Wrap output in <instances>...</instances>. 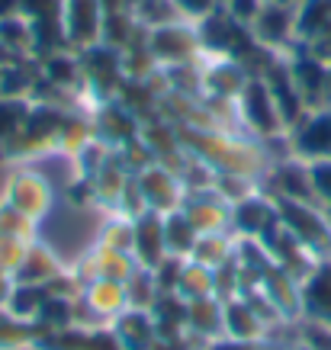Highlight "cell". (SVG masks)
Masks as SVG:
<instances>
[{
	"mask_svg": "<svg viewBox=\"0 0 331 350\" xmlns=\"http://www.w3.org/2000/svg\"><path fill=\"white\" fill-rule=\"evenodd\" d=\"M309 164V180L315 190V202L321 209H331V158H315Z\"/></svg>",
	"mask_w": 331,
	"mask_h": 350,
	"instance_id": "obj_43",
	"label": "cell"
},
{
	"mask_svg": "<svg viewBox=\"0 0 331 350\" xmlns=\"http://www.w3.org/2000/svg\"><path fill=\"white\" fill-rule=\"evenodd\" d=\"M331 26V0H300L296 3V39L309 42Z\"/></svg>",
	"mask_w": 331,
	"mask_h": 350,
	"instance_id": "obj_30",
	"label": "cell"
},
{
	"mask_svg": "<svg viewBox=\"0 0 331 350\" xmlns=\"http://www.w3.org/2000/svg\"><path fill=\"white\" fill-rule=\"evenodd\" d=\"M158 338H181L187 334V299H181L177 293H158L155 306L148 308Z\"/></svg>",
	"mask_w": 331,
	"mask_h": 350,
	"instance_id": "obj_27",
	"label": "cell"
},
{
	"mask_svg": "<svg viewBox=\"0 0 331 350\" xmlns=\"http://www.w3.org/2000/svg\"><path fill=\"white\" fill-rule=\"evenodd\" d=\"M96 138L94 132V119L87 116V113H75V109H68L64 113V122H62V132H58V151L64 154H71L75 158L77 151L90 145Z\"/></svg>",
	"mask_w": 331,
	"mask_h": 350,
	"instance_id": "obj_31",
	"label": "cell"
},
{
	"mask_svg": "<svg viewBox=\"0 0 331 350\" xmlns=\"http://www.w3.org/2000/svg\"><path fill=\"white\" fill-rule=\"evenodd\" d=\"M280 209V222L296 241L309 251L315 260H328L331 257V219L328 209H321L315 202L287 200V196H270Z\"/></svg>",
	"mask_w": 331,
	"mask_h": 350,
	"instance_id": "obj_3",
	"label": "cell"
},
{
	"mask_svg": "<svg viewBox=\"0 0 331 350\" xmlns=\"http://www.w3.org/2000/svg\"><path fill=\"white\" fill-rule=\"evenodd\" d=\"M135 257L126 254V251H116V247H107V244H94L81 260H77L71 270L81 276V283H90V280H116V283H126L129 276L135 273Z\"/></svg>",
	"mask_w": 331,
	"mask_h": 350,
	"instance_id": "obj_11",
	"label": "cell"
},
{
	"mask_svg": "<svg viewBox=\"0 0 331 350\" xmlns=\"http://www.w3.org/2000/svg\"><path fill=\"white\" fill-rule=\"evenodd\" d=\"M0 49L10 55L13 62H23V58H29L32 55V49H36L32 26L23 20L20 13H16V16H7V20H0Z\"/></svg>",
	"mask_w": 331,
	"mask_h": 350,
	"instance_id": "obj_29",
	"label": "cell"
},
{
	"mask_svg": "<svg viewBox=\"0 0 331 350\" xmlns=\"http://www.w3.org/2000/svg\"><path fill=\"white\" fill-rule=\"evenodd\" d=\"M213 190L219 193L222 200H228L232 206H235V202L254 196V193L261 190V180H254V177H241V174H215Z\"/></svg>",
	"mask_w": 331,
	"mask_h": 350,
	"instance_id": "obj_42",
	"label": "cell"
},
{
	"mask_svg": "<svg viewBox=\"0 0 331 350\" xmlns=\"http://www.w3.org/2000/svg\"><path fill=\"white\" fill-rule=\"evenodd\" d=\"M280 228H283V222H280L277 202L270 200L264 190H257L254 196H248V200L232 206V234L235 238L267 244Z\"/></svg>",
	"mask_w": 331,
	"mask_h": 350,
	"instance_id": "obj_6",
	"label": "cell"
},
{
	"mask_svg": "<svg viewBox=\"0 0 331 350\" xmlns=\"http://www.w3.org/2000/svg\"><path fill=\"white\" fill-rule=\"evenodd\" d=\"M174 7H177V13H181V20L187 23H196L206 20L209 13L219 10V0H174Z\"/></svg>",
	"mask_w": 331,
	"mask_h": 350,
	"instance_id": "obj_48",
	"label": "cell"
},
{
	"mask_svg": "<svg viewBox=\"0 0 331 350\" xmlns=\"http://www.w3.org/2000/svg\"><path fill=\"white\" fill-rule=\"evenodd\" d=\"M235 244H238V238L232 232L200 234L187 260H193V264H203V267H209V270H219L222 264H228V260L235 257Z\"/></svg>",
	"mask_w": 331,
	"mask_h": 350,
	"instance_id": "obj_28",
	"label": "cell"
},
{
	"mask_svg": "<svg viewBox=\"0 0 331 350\" xmlns=\"http://www.w3.org/2000/svg\"><path fill=\"white\" fill-rule=\"evenodd\" d=\"M187 264V257H174L168 254L151 273H155V283H158V293H177V283H181V270Z\"/></svg>",
	"mask_w": 331,
	"mask_h": 350,
	"instance_id": "obj_46",
	"label": "cell"
},
{
	"mask_svg": "<svg viewBox=\"0 0 331 350\" xmlns=\"http://www.w3.org/2000/svg\"><path fill=\"white\" fill-rule=\"evenodd\" d=\"M248 81V68L235 58H209L203 64V94L209 100H238Z\"/></svg>",
	"mask_w": 331,
	"mask_h": 350,
	"instance_id": "obj_15",
	"label": "cell"
},
{
	"mask_svg": "<svg viewBox=\"0 0 331 350\" xmlns=\"http://www.w3.org/2000/svg\"><path fill=\"white\" fill-rule=\"evenodd\" d=\"M16 13H20V0H0V20L16 16Z\"/></svg>",
	"mask_w": 331,
	"mask_h": 350,
	"instance_id": "obj_53",
	"label": "cell"
},
{
	"mask_svg": "<svg viewBox=\"0 0 331 350\" xmlns=\"http://www.w3.org/2000/svg\"><path fill=\"white\" fill-rule=\"evenodd\" d=\"M36 325L45 331H62L75 325V299H55L49 296V302L42 306V312L36 315Z\"/></svg>",
	"mask_w": 331,
	"mask_h": 350,
	"instance_id": "obj_40",
	"label": "cell"
},
{
	"mask_svg": "<svg viewBox=\"0 0 331 350\" xmlns=\"http://www.w3.org/2000/svg\"><path fill=\"white\" fill-rule=\"evenodd\" d=\"M13 293V276L0 273V308H7V299H10Z\"/></svg>",
	"mask_w": 331,
	"mask_h": 350,
	"instance_id": "obj_52",
	"label": "cell"
},
{
	"mask_svg": "<svg viewBox=\"0 0 331 350\" xmlns=\"http://www.w3.org/2000/svg\"><path fill=\"white\" fill-rule=\"evenodd\" d=\"M261 7H264V0H228V3H225L228 16L235 23H241V26H248V29H251V23L257 20Z\"/></svg>",
	"mask_w": 331,
	"mask_h": 350,
	"instance_id": "obj_50",
	"label": "cell"
},
{
	"mask_svg": "<svg viewBox=\"0 0 331 350\" xmlns=\"http://www.w3.org/2000/svg\"><path fill=\"white\" fill-rule=\"evenodd\" d=\"M3 200L10 202L13 209H20L23 215H29L36 222H42L49 209H52V187L39 170L16 167L10 174V180L3 187Z\"/></svg>",
	"mask_w": 331,
	"mask_h": 350,
	"instance_id": "obj_7",
	"label": "cell"
},
{
	"mask_svg": "<svg viewBox=\"0 0 331 350\" xmlns=\"http://www.w3.org/2000/svg\"><path fill=\"white\" fill-rule=\"evenodd\" d=\"M296 331H300V344L312 350H331V325L315 319H302L296 321Z\"/></svg>",
	"mask_w": 331,
	"mask_h": 350,
	"instance_id": "obj_45",
	"label": "cell"
},
{
	"mask_svg": "<svg viewBox=\"0 0 331 350\" xmlns=\"http://www.w3.org/2000/svg\"><path fill=\"white\" fill-rule=\"evenodd\" d=\"M64 113L68 109L58 107V103H32L23 129L16 132V138H13L10 145L3 148L0 161L23 164V161L42 158L49 151H58V132H62Z\"/></svg>",
	"mask_w": 331,
	"mask_h": 350,
	"instance_id": "obj_2",
	"label": "cell"
},
{
	"mask_svg": "<svg viewBox=\"0 0 331 350\" xmlns=\"http://www.w3.org/2000/svg\"><path fill=\"white\" fill-rule=\"evenodd\" d=\"M49 302V289L45 286H26V283H13V293L7 299V312L13 319L36 321V315L42 312V306Z\"/></svg>",
	"mask_w": 331,
	"mask_h": 350,
	"instance_id": "obj_35",
	"label": "cell"
},
{
	"mask_svg": "<svg viewBox=\"0 0 331 350\" xmlns=\"http://www.w3.org/2000/svg\"><path fill=\"white\" fill-rule=\"evenodd\" d=\"M126 299H129V308H145L148 312L158 299V283H155V273L145 270V267H135V273L129 276L126 283Z\"/></svg>",
	"mask_w": 331,
	"mask_h": 350,
	"instance_id": "obj_38",
	"label": "cell"
},
{
	"mask_svg": "<svg viewBox=\"0 0 331 350\" xmlns=\"http://www.w3.org/2000/svg\"><path fill=\"white\" fill-rule=\"evenodd\" d=\"M302 319H315L331 325V257L319 260L306 280L300 283Z\"/></svg>",
	"mask_w": 331,
	"mask_h": 350,
	"instance_id": "obj_18",
	"label": "cell"
},
{
	"mask_svg": "<svg viewBox=\"0 0 331 350\" xmlns=\"http://www.w3.org/2000/svg\"><path fill=\"white\" fill-rule=\"evenodd\" d=\"M87 308L94 312L100 321H113L116 315H122L129 308V299H126V286L116 283V280H90L84 286V296Z\"/></svg>",
	"mask_w": 331,
	"mask_h": 350,
	"instance_id": "obj_24",
	"label": "cell"
},
{
	"mask_svg": "<svg viewBox=\"0 0 331 350\" xmlns=\"http://www.w3.org/2000/svg\"><path fill=\"white\" fill-rule=\"evenodd\" d=\"M29 109H32L29 96H0V154L16 138V132L29 116Z\"/></svg>",
	"mask_w": 331,
	"mask_h": 350,
	"instance_id": "obj_36",
	"label": "cell"
},
{
	"mask_svg": "<svg viewBox=\"0 0 331 350\" xmlns=\"http://www.w3.org/2000/svg\"><path fill=\"white\" fill-rule=\"evenodd\" d=\"M287 350H312V347H306V344H293V347H287Z\"/></svg>",
	"mask_w": 331,
	"mask_h": 350,
	"instance_id": "obj_56",
	"label": "cell"
},
{
	"mask_svg": "<svg viewBox=\"0 0 331 350\" xmlns=\"http://www.w3.org/2000/svg\"><path fill=\"white\" fill-rule=\"evenodd\" d=\"M264 3H283V7H296L300 0H264Z\"/></svg>",
	"mask_w": 331,
	"mask_h": 350,
	"instance_id": "obj_54",
	"label": "cell"
},
{
	"mask_svg": "<svg viewBox=\"0 0 331 350\" xmlns=\"http://www.w3.org/2000/svg\"><path fill=\"white\" fill-rule=\"evenodd\" d=\"M181 209L200 234L232 232V202L222 200L213 187L209 190H190Z\"/></svg>",
	"mask_w": 331,
	"mask_h": 350,
	"instance_id": "obj_12",
	"label": "cell"
},
{
	"mask_svg": "<svg viewBox=\"0 0 331 350\" xmlns=\"http://www.w3.org/2000/svg\"><path fill=\"white\" fill-rule=\"evenodd\" d=\"M264 247H267L270 260H274L277 267H283L289 276H296L300 283L312 273V270H315V264H319V260H315V257H312L309 251H306V247H302V244L287 232V228H280V232L274 234Z\"/></svg>",
	"mask_w": 331,
	"mask_h": 350,
	"instance_id": "obj_21",
	"label": "cell"
},
{
	"mask_svg": "<svg viewBox=\"0 0 331 350\" xmlns=\"http://www.w3.org/2000/svg\"><path fill=\"white\" fill-rule=\"evenodd\" d=\"M94 132L100 142H107L109 148H119V145H126L132 138L142 135V119L126 109L119 100H107V103H100L94 107Z\"/></svg>",
	"mask_w": 331,
	"mask_h": 350,
	"instance_id": "obj_14",
	"label": "cell"
},
{
	"mask_svg": "<svg viewBox=\"0 0 331 350\" xmlns=\"http://www.w3.org/2000/svg\"><path fill=\"white\" fill-rule=\"evenodd\" d=\"M32 241H20V238H3L0 234V273L13 276L16 273V267L23 264V257L29 251Z\"/></svg>",
	"mask_w": 331,
	"mask_h": 350,
	"instance_id": "obj_47",
	"label": "cell"
},
{
	"mask_svg": "<svg viewBox=\"0 0 331 350\" xmlns=\"http://www.w3.org/2000/svg\"><path fill=\"white\" fill-rule=\"evenodd\" d=\"M238 107V119H241V126L251 132V135L264 138H280L287 132L283 126V116H280L277 103H274V94H270V87L264 84V77H251L241 90V96L235 100Z\"/></svg>",
	"mask_w": 331,
	"mask_h": 350,
	"instance_id": "obj_4",
	"label": "cell"
},
{
	"mask_svg": "<svg viewBox=\"0 0 331 350\" xmlns=\"http://www.w3.org/2000/svg\"><path fill=\"white\" fill-rule=\"evenodd\" d=\"M135 180H139V190H142V196H145V202H148L151 213L171 215V213H177V209L183 206V200H187V187H183V180L174 174L171 167L158 164V161L148 164L145 170H139Z\"/></svg>",
	"mask_w": 331,
	"mask_h": 350,
	"instance_id": "obj_8",
	"label": "cell"
},
{
	"mask_svg": "<svg viewBox=\"0 0 331 350\" xmlns=\"http://www.w3.org/2000/svg\"><path fill=\"white\" fill-rule=\"evenodd\" d=\"M200 232L193 228V222L183 215V209L164 215V244H168V254L174 257H190L193 244H196Z\"/></svg>",
	"mask_w": 331,
	"mask_h": 350,
	"instance_id": "obj_32",
	"label": "cell"
},
{
	"mask_svg": "<svg viewBox=\"0 0 331 350\" xmlns=\"http://www.w3.org/2000/svg\"><path fill=\"white\" fill-rule=\"evenodd\" d=\"M132 257L135 264L145 270L155 267L168 257V244H164V215L161 213H145L135 219V238H132Z\"/></svg>",
	"mask_w": 331,
	"mask_h": 350,
	"instance_id": "obj_17",
	"label": "cell"
},
{
	"mask_svg": "<svg viewBox=\"0 0 331 350\" xmlns=\"http://www.w3.org/2000/svg\"><path fill=\"white\" fill-rule=\"evenodd\" d=\"M183 151L215 170V174H241L261 180L270 170V154L264 145L251 138H241L228 129H196V126H177Z\"/></svg>",
	"mask_w": 331,
	"mask_h": 350,
	"instance_id": "obj_1",
	"label": "cell"
},
{
	"mask_svg": "<svg viewBox=\"0 0 331 350\" xmlns=\"http://www.w3.org/2000/svg\"><path fill=\"white\" fill-rule=\"evenodd\" d=\"M3 64H13V58L3 52V49H0V68H3Z\"/></svg>",
	"mask_w": 331,
	"mask_h": 350,
	"instance_id": "obj_55",
	"label": "cell"
},
{
	"mask_svg": "<svg viewBox=\"0 0 331 350\" xmlns=\"http://www.w3.org/2000/svg\"><path fill=\"white\" fill-rule=\"evenodd\" d=\"M132 16H135L145 29H158V26H168V23L181 20L174 0H132Z\"/></svg>",
	"mask_w": 331,
	"mask_h": 350,
	"instance_id": "obj_37",
	"label": "cell"
},
{
	"mask_svg": "<svg viewBox=\"0 0 331 350\" xmlns=\"http://www.w3.org/2000/svg\"><path fill=\"white\" fill-rule=\"evenodd\" d=\"M261 289H264V296L277 306V312L283 315L287 321H296L302 319V302H300V280L296 276H289L283 267L270 264L261 276Z\"/></svg>",
	"mask_w": 331,
	"mask_h": 350,
	"instance_id": "obj_19",
	"label": "cell"
},
{
	"mask_svg": "<svg viewBox=\"0 0 331 350\" xmlns=\"http://www.w3.org/2000/svg\"><path fill=\"white\" fill-rule=\"evenodd\" d=\"M32 350H126L119 344L116 331L109 325H71L62 331H45L42 338L32 344Z\"/></svg>",
	"mask_w": 331,
	"mask_h": 350,
	"instance_id": "obj_10",
	"label": "cell"
},
{
	"mask_svg": "<svg viewBox=\"0 0 331 350\" xmlns=\"http://www.w3.org/2000/svg\"><path fill=\"white\" fill-rule=\"evenodd\" d=\"M109 328L116 331L119 344L126 350H155L158 344V328H155V319L145 308H126L122 315L109 321Z\"/></svg>",
	"mask_w": 331,
	"mask_h": 350,
	"instance_id": "obj_20",
	"label": "cell"
},
{
	"mask_svg": "<svg viewBox=\"0 0 331 350\" xmlns=\"http://www.w3.org/2000/svg\"><path fill=\"white\" fill-rule=\"evenodd\" d=\"M103 0H64V36L71 52H84L103 42Z\"/></svg>",
	"mask_w": 331,
	"mask_h": 350,
	"instance_id": "obj_9",
	"label": "cell"
},
{
	"mask_svg": "<svg viewBox=\"0 0 331 350\" xmlns=\"http://www.w3.org/2000/svg\"><path fill=\"white\" fill-rule=\"evenodd\" d=\"M225 3H228V0H219V7H225Z\"/></svg>",
	"mask_w": 331,
	"mask_h": 350,
	"instance_id": "obj_57",
	"label": "cell"
},
{
	"mask_svg": "<svg viewBox=\"0 0 331 350\" xmlns=\"http://www.w3.org/2000/svg\"><path fill=\"white\" fill-rule=\"evenodd\" d=\"M132 238H135V222L132 219H122V215L109 213V219L100 228V238L96 244H107V247H116V251H126L132 254Z\"/></svg>",
	"mask_w": 331,
	"mask_h": 350,
	"instance_id": "obj_41",
	"label": "cell"
},
{
	"mask_svg": "<svg viewBox=\"0 0 331 350\" xmlns=\"http://www.w3.org/2000/svg\"><path fill=\"white\" fill-rule=\"evenodd\" d=\"M289 145H293V158L315 161L331 158V113L325 109H312L289 129Z\"/></svg>",
	"mask_w": 331,
	"mask_h": 350,
	"instance_id": "obj_13",
	"label": "cell"
},
{
	"mask_svg": "<svg viewBox=\"0 0 331 350\" xmlns=\"http://www.w3.org/2000/svg\"><path fill=\"white\" fill-rule=\"evenodd\" d=\"M148 52L158 62V68H177V64L200 62L203 45H200L193 23L177 20L168 26H158V29H148Z\"/></svg>",
	"mask_w": 331,
	"mask_h": 350,
	"instance_id": "obj_5",
	"label": "cell"
},
{
	"mask_svg": "<svg viewBox=\"0 0 331 350\" xmlns=\"http://www.w3.org/2000/svg\"><path fill=\"white\" fill-rule=\"evenodd\" d=\"M251 36L267 49H283L296 39V7H283V3H264L257 20L251 23Z\"/></svg>",
	"mask_w": 331,
	"mask_h": 350,
	"instance_id": "obj_16",
	"label": "cell"
},
{
	"mask_svg": "<svg viewBox=\"0 0 331 350\" xmlns=\"http://www.w3.org/2000/svg\"><path fill=\"white\" fill-rule=\"evenodd\" d=\"M68 202L71 206H96V187H94V177H77L71 187H68Z\"/></svg>",
	"mask_w": 331,
	"mask_h": 350,
	"instance_id": "obj_51",
	"label": "cell"
},
{
	"mask_svg": "<svg viewBox=\"0 0 331 350\" xmlns=\"http://www.w3.org/2000/svg\"><path fill=\"white\" fill-rule=\"evenodd\" d=\"M64 267L62 260L55 257V251L49 244L42 241H32L26 257H23V264L16 267V273H13V283H26V286H45L49 280L62 273Z\"/></svg>",
	"mask_w": 331,
	"mask_h": 350,
	"instance_id": "obj_23",
	"label": "cell"
},
{
	"mask_svg": "<svg viewBox=\"0 0 331 350\" xmlns=\"http://www.w3.org/2000/svg\"><path fill=\"white\" fill-rule=\"evenodd\" d=\"M36 228L39 222L13 209L7 200H0V234L3 238H20V241H36Z\"/></svg>",
	"mask_w": 331,
	"mask_h": 350,
	"instance_id": "obj_39",
	"label": "cell"
},
{
	"mask_svg": "<svg viewBox=\"0 0 331 350\" xmlns=\"http://www.w3.org/2000/svg\"><path fill=\"white\" fill-rule=\"evenodd\" d=\"M206 350H283L280 344H274L270 338H257V340H232V338H219L209 340Z\"/></svg>",
	"mask_w": 331,
	"mask_h": 350,
	"instance_id": "obj_49",
	"label": "cell"
},
{
	"mask_svg": "<svg viewBox=\"0 0 331 350\" xmlns=\"http://www.w3.org/2000/svg\"><path fill=\"white\" fill-rule=\"evenodd\" d=\"M177 296L187 299V302L215 296V276H213V270H209V267H203V264H193V260H187V264H183V270H181Z\"/></svg>",
	"mask_w": 331,
	"mask_h": 350,
	"instance_id": "obj_34",
	"label": "cell"
},
{
	"mask_svg": "<svg viewBox=\"0 0 331 350\" xmlns=\"http://www.w3.org/2000/svg\"><path fill=\"white\" fill-rule=\"evenodd\" d=\"M187 334L200 340H219L225 338V321H222V302L215 296L209 299H196L187 302Z\"/></svg>",
	"mask_w": 331,
	"mask_h": 350,
	"instance_id": "obj_25",
	"label": "cell"
},
{
	"mask_svg": "<svg viewBox=\"0 0 331 350\" xmlns=\"http://www.w3.org/2000/svg\"><path fill=\"white\" fill-rule=\"evenodd\" d=\"M222 321H225V338L232 340H257L267 338V325L257 315L245 296H235L222 302Z\"/></svg>",
	"mask_w": 331,
	"mask_h": 350,
	"instance_id": "obj_22",
	"label": "cell"
},
{
	"mask_svg": "<svg viewBox=\"0 0 331 350\" xmlns=\"http://www.w3.org/2000/svg\"><path fill=\"white\" fill-rule=\"evenodd\" d=\"M39 338H42V328H39L36 321L13 319L7 308H0V350L32 347Z\"/></svg>",
	"mask_w": 331,
	"mask_h": 350,
	"instance_id": "obj_33",
	"label": "cell"
},
{
	"mask_svg": "<svg viewBox=\"0 0 331 350\" xmlns=\"http://www.w3.org/2000/svg\"><path fill=\"white\" fill-rule=\"evenodd\" d=\"M129 177H132V174L122 167V161H119L116 148H113L109 151V158H107V164L94 174L96 206H103L107 213H113V209H116V202H119V196H122V190H126Z\"/></svg>",
	"mask_w": 331,
	"mask_h": 350,
	"instance_id": "obj_26",
	"label": "cell"
},
{
	"mask_svg": "<svg viewBox=\"0 0 331 350\" xmlns=\"http://www.w3.org/2000/svg\"><path fill=\"white\" fill-rule=\"evenodd\" d=\"M116 215H122V219H139V215H145L148 213V202H145V196H142V190H139V180H135V174L129 177V183H126V190H122V196H119V202H116V209H113Z\"/></svg>",
	"mask_w": 331,
	"mask_h": 350,
	"instance_id": "obj_44",
	"label": "cell"
}]
</instances>
